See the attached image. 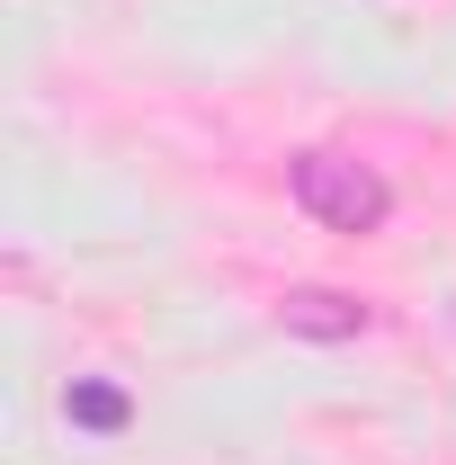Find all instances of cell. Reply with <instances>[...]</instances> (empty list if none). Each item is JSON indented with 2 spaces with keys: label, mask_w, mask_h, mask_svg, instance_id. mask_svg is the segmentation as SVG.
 Returning <instances> with one entry per match:
<instances>
[{
  "label": "cell",
  "mask_w": 456,
  "mask_h": 465,
  "mask_svg": "<svg viewBox=\"0 0 456 465\" xmlns=\"http://www.w3.org/2000/svg\"><path fill=\"white\" fill-rule=\"evenodd\" d=\"M286 188H295V206L313 224H332V232H376L394 215V188L367 171V162H349V153H295L286 162Z\"/></svg>",
  "instance_id": "obj_1"
},
{
  "label": "cell",
  "mask_w": 456,
  "mask_h": 465,
  "mask_svg": "<svg viewBox=\"0 0 456 465\" xmlns=\"http://www.w3.org/2000/svg\"><path fill=\"white\" fill-rule=\"evenodd\" d=\"M278 322L295 331V341H358V331H367V304L341 295V287H286Z\"/></svg>",
  "instance_id": "obj_2"
},
{
  "label": "cell",
  "mask_w": 456,
  "mask_h": 465,
  "mask_svg": "<svg viewBox=\"0 0 456 465\" xmlns=\"http://www.w3.org/2000/svg\"><path fill=\"white\" fill-rule=\"evenodd\" d=\"M72 420H90V430H116V420H125V394H108V385H81V394H72Z\"/></svg>",
  "instance_id": "obj_3"
}]
</instances>
